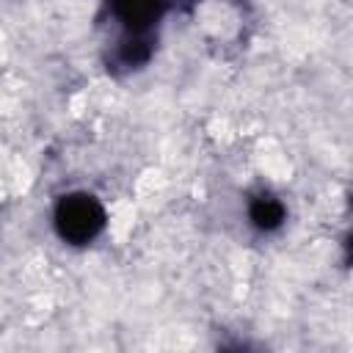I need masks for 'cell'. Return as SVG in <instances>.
<instances>
[{
	"instance_id": "1",
	"label": "cell",
	"mask_w": 353,
	"mask_h": 353,
	"mask_svg": "<svg viewBox=\"0 0 353 353\" xmlns=\"http://www.w3.org/2000/svg\"><path fill=\"white\" fill-rule=\"evenodd\" d=\"M113 22L121 28L116 44V63L124 69L141 66L152 55V30L160 22L168 0H105Z\"/></svg>"
},
{
	"instance_id": "2",
	"label": "cell",
	"mask_w": 353,
	"mask_h": 353,
	"mask_svg": "<svg viewBox=\"0 0 353 353\" xmlns=\"http://www.w3.org/2000/svg\"><path fill=\"white\" fill-rule=\"evenodd\" d=\"M105 207L91 193H69L55 204L52 223L63 243L69 245H88L105 229Z\"/></svg>"
},
{
	"instance_id": "3",
	"label": "cell",
	"mask_w": 353,
	"mask_h": 353,
	"mask_svg": "<svg viewBox=\"0 0 353 353\" xmlns=\"http://www.w3.org/2000/svg\"><path fill=\"white\" fill-rule=\"evenodd\" d=\"M284 215H287L284 204H281L276 196H270V193H259V196H254V199L248 201V221H251V226L259 229V232H273V229H279V226L284 223Z\"/></svg>"
}]
</instances>
